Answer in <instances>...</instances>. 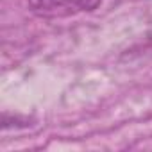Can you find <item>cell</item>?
Masks as SVG:
<instances>
[{"label":"cell","instance_id":"cell-1","mask_svg":"<svg viewBox=\"0 0 152 152\" xmlns=\"http://www.w3.org/2000/svg\"><path fill=\"white\" fill-rule=\"evenodd\" d=\"M102 0H29V9L38 18H68L79 13L95 11Z\"/></svg>","mask_w":152,"mask_h":152}]
</instances>
